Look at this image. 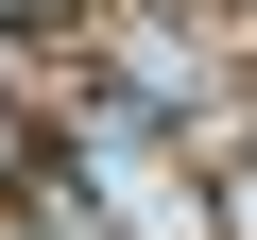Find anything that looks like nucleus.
<instances>
[{
  "instance_id": "1",
  "label": "nucleus",
  "mask_w": 257,
  "mask_h": 240,
  "mask_svg": "<svg viewBox=\"0 0 257 240\" xmlns=\"http://www.w3.org/2000/svg\"><path fill=\"white\" fill-rule=\"evenodd\" d=\"M223 206H240V240H257V155H240V189H223Z\"/></svg>"
}]
</instances>
